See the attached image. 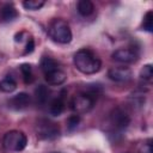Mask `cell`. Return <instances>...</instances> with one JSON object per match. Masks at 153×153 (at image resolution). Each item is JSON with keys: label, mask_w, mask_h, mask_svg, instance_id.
<instances>
[{"label": "cell", "mask_w": 153, "mask_h": 153, "mask_svg": "<svg viewBox=\"0 0 153 153\" xmlns=\"http://www.w3.org/2000/svg\"><path fill=\"white\" fill-rule=\"evenodd\" d=\"M73 62L76 69L84 74H94L102 67V62L99 57L96 54H93L90 49L78 50L74 54Z\"/></svg>", "instance_id": "obj_1"}, {"label": "cell", "mask_w": 153, "mask_h": 153, "mask_svg": "<svg viewBox=\"0 0 153 153\" xmlns=\"http://www.w3.org/2000/svg\"><path fill=\"white\" fill-rule=\"evenodd\" d=\"M16 88H17V82H16V80H14L12 76H10V75H7L6 78H4V79L0 81V90H1L2 92L10 93V92H13Z\"/></svg>", "instance_id": "obj_16"}, {"label": "cell", "mask_w": 153, "mask_h": 153, "mask_svg": "<svg viewBox=\"0 0 153 153\" xmlns=\"http://www.w3.org/2000/svg\"><path fill=\"white\" fill-rule=\"evenodd\" d=\"M20 73L23 75V79H24V82L25 84H31L33 81V74H32V69H31V66L29 63H22L20 67Z\"/></svg>", "instance_id": "obj_17"}, {"label": "cell", "mask_w": 153, "mask_h": 153, "mask_svg": "<svg viewBox=\"0 0 153 153\" xmlns=\"http://www.w3.org/2000/svg\"><path fill=\"white\" fill-rule=\"evenodd\" d=\"M43 5H44V1L43 0H26V1L23 2V6L26 10H31V11L39 10Z\"/></svg>", "instance_id": "obj_18"}, {"label": "cell", "mask_w": 153, "mask_h": 153, "mask_svg": "<svg viewBox=\"0 0 153 153\" xmlns=\"http://www.w3.org/2000/svg\"><path fill=\"white\" fill-rule=\"evenodd\" d=\"M30 104V96L25 92L17 93L8 100V106L13 110H23Z\"/></svg>", "instance_id": "obj_9"}, {"label": "cell", "mask_w": 153, "mask_h": 153, "mask_svg": "<svg viewBox=\"0 0 153 153\" xmlns=\"http://www.w3.org/2000/svg\"><path fill=\"white\" fill-rule=\"evenodd\" d=\"M152 19H153V13H152V11H148L146 13V16L143 17V22H142L143 30H146L148 32H152V30H153V22H152Z\"/></svg>", "instance_id": "obj_19"}, {"label": "cell", "mask_w": 153, "mask_h": 153, "mask_svg": "<svg viewBox=\"0 0 153 153\" xmlns=\"http://www.w3.org/2000/svg\"><path fill=\"white\" fill-rule=\"evenodd\" d=\"M76 10H78V12H79L80 16L87 17V16H90V14L93 13V11H94V5H93V2L90 1V0H80V1L78 2V5H76Z\"/></svg>", "instance_id": "obj_12"}, {"label": "cell", "mask_w": 153, "mask_h": 153, "mask_svg": "<svg viewBox=\"0 0 153 153\" xmlns=\"http://www.w3.org/2000/svg\"><path fill=\"white\" fill-rule=\"evenodd\" d=\"M112 60L120 63H133L137 60V53L134 49L121 48L112 53Z\"/></svg>", "instance_id": "obj_6"}, {"label": "cell", "mask_w": 153, "mask_h": 153, "mask_svg": "<svg viewBox=\"0 0 153 153\" xmlns=\"http://www.w3.org/2000/svg\"><path fill=\"white\" fill-rule=\"evenodd\" d=\"M110 120H111V123L118 129H124L130 123L129 116L121 109H115L110 115Z\"/></svg>", "instance_id": "obj_8"}, {"label": "cell", "mask_w": 153, "mask_h": 153, "mask_svg": "<svg viewBox=\"0 0 153 153\" xmlns=\"http://www.w3.org/2000/svg\"><path fill=\"white\" fill-rule=\"evenodd\" d=\"M44 79L49 85H61V84H63L66 81L67 75H66V73L63 71H61L59 68V69H55L53 72L45 73L44 74Z\"/></svg>", "instance_id": "obj_10"}, {"label": "cell", "mask_w": 153, "mask_h": 153, "mask_svg": "<svg viewBox=\"0 0 153 153\" xmlns=\"http://www.w3.org/2000/svg\"><path fill=\"white\" fill-rule=\"evenodd\" d=\"M108 76L116 82H124L131 78V71L128 67H112L108 71Z\"/></svg>", "instance_id": "obj_7"}, {"label": "cell", "mask_w": 153, "mask_h": 153, "mask_svg": "<svg viewBox=\"0 0 153 153\" xmlns=\"http://www.w3.org/2000/svg\"><path fill=\"white\" fill-rule=\"evenodd\" d=\"M49 94L50 91L45 85H38L37 88L35 90V96H36V100L38 104H45L47 100L49 99Z\"/></svg>", "instance_id": "obj_14"}, {"label": "cell", "mask_w": 153, "mask_h": 153, "mask_svg": "<svg viewBox=\"0 0 153 153\" xmlns=\"http://www.w3.org/2000/svg\"><path fill=\"white\" fill-rule=\"evenodd\" d=\"M140 153H153V148H152V143L151 140H148L147 143H143V146L140 149Z\"/></svg>", "instance_id": "obj_23"}, {"label": "cell", "mask_w": 153, "mask_h": 153, "mask_svg": "<svg viewBox=\"0 0 153 153\" xmlns=\"http://www.w3.org/2000/svg\"><path fill=\"white\" fill-rule=\"evenodd\" d=\"M63 110H65V102L62 97H57L50 103L49 111L53 116H60L63 112Z\"/></svg>", "instance_id": "obj_15"}, {"label": "cell", "mask_w": 153, "mask_h": 153, "mask_svg": "<svg viewBox=\"0 0 153 153\" xmlns=\"http://www.w3.org/2000/svg\"><path fill=\"white\" fill-rule=\"evenodd\" d=\"M27 137L20 130H10L4 135L2 145L8 152H20L26 147Z\"/></svg>", "instance_id": "obj_3"}, {"label": "cell", "mask_w": 153, "mask_h": 153, "mask_svg": "<svg viewBox=\"0 0 153 153\" xmlns=\"http://www.w3.org/2000/svg\"><path fill=\"white\" fill-rule=\"evenodd\" d=\"M18 17L17 8L12 4H5L0 8V22L2 23H8L14 20Z\"/></svg>", "instance_id": "obj_11"}, {"label": "cell", "mask_w": 153, "mask_h": 153, "mask_svg": "<svg viewBox=\"0 0 153 153\" xmlns=\"http://www.w3.org/2000/svg\"><path fill=\"white\" fill-rule=\"evenodd\" d=\"M48 35L51 39H54L57 43L67 44L72 41V31L69 29V25L66 20L56 18L54 19L48 27Z\"/></svg>", "instance_id": "obj_2"}, {"label": "cell", "mask_w": 153, "mask_h": 153, "mask_svg": "<svg viewBox=\"0 0 153 153\" xmlns=\"http://www.w3.org/2000/svg\"><path fill=\"white\" fill-rule=\"evenodd\" d=\"M79 123H80V116L79 115H72V116H69L68 118H67V129L68 130H74L78 126H79Z\"/></svg>", "instance_id": "obj_20"}, {"label": "cell", "mask_w": 153, "mask_h": 153, "mask_svg": "<svg viewBox=\"0 0 153 153\" xmlns=\"http://www.w3.org/2000/svg\"><path fill=\"white\" fill-rule=\"evenodd\" d=\"M33 48H35V41H33V38L30 36V37H29V39L26 41L24 54H30V53H32V51H33Z\"/></svg>", "instance_id": "obj_22"}, {"label": "cell", "mask_w": 153, "mask_h": 153, "mask_svg": "<svg viewBox=\"0 0 153 153\" xmlns=\"http://www.w3.org/2000/svg\"><path fill=\"white\" fill-rule=\"evenodd\" d=\"M36 133L42 140H54L60 135V128L55 122L41 118L36 124Z\"/></svg>", "instance_id": "obj_4"}, {"label": "cell", "mask_w": 153, "mask_h": 153, "mask_svg": "<svg viewBox=\"0 0 153 153\" xmlns=\"http://www.w3.org/2000/svg\"><path fill=\"white\" fill-rule=\"evenodd\" d=\"M39 67L45 73H49V72H53L55 69H59V62L56 60H54L53 57H49V56H44L42 57L41 60V63H39Z\"/></svg>", "instance_id": "obj_13"}, {"label": "cell", "mask_w": 153, "mask_h": 153, "mask_svg": "<svg viewBox=\"0 0 153 153\" xmlns=\"http://www.w3.org/2000/svg\"><path fill=\"white\" fill-rule=\"evenodd\" d=\"M140 76L143 80H151L153 76V67L152 65H145L140 72Z\"/></svg>", "instance_id": "obj_21"}, {"label": "cell", "mask_w": 153, "mask_h": 153, "mask_svg": "<svg viewBox=\"0 0 153 153\" xmlns=\"http://www.w3.org/2000/svg\"><path fill=\"white\" fill-rule=\"evenodd\" d=\"M93 104H94V98H92L85 92H81L73 97L71 102V109L76 115L85 114V112H88L93 108Z\"/></svg>", "instance_id": "obj_5"}]
</instances>
